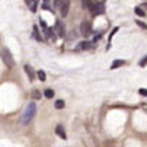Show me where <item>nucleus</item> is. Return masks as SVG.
Wrapping results in <instances>:
<instances>
[{
    "mask_svg": "<svg viewBox=\"0 0 147 147\" xmlns=\"http://www.w3.org/2000/svg\"><path fill=\"white\" fill-rule=\"evenodd\" d=\"M55 108H57V109H61V108H64V100L58 99V100L55 102Z\"/></svg>",
    "mask_w": 147,
    "mask_h": 147,
    "instance_id": "nucleus-13",
    "label": "nucleus"
},
{
    "mask_svg": "<svg viewBox=\"0 0 147 147\" xmlns=\"http://www.w3.org/2000/svg\"><path fill=\"white\" fill-rule=\"evenodd\" d=\"M55 133H57V136H60L63 140H66V138H67L66 131H64V128H63L61 125H57V127H55Z\"/></svg>",
    "mask_w": 147,
    "mask_h": 147,
    "instance_id": "nucleus-7",
    "label": "nucleus"
},
{
    "mask_svg": "<svg viewBox=\"0 0 147 147\" xmlns=\"http://www.w3.org/2000/svg\"><path fill=\"white\" fill-rule=\"evenodd\" d=\"M80 34L83 36H89L92 34V24L88 22V20H85V22L80 24Z\"/></svg>",
    "mask_w": 147,
    "mask_h": 147,
    "instance_id": "nucleus-3",
    "label": "nucleus"
},
{
    "mask_svg": "<svg viewBox=\"0 0 147 147\" xmlns=\"http://www.w3.org/2000/svg\"><path fill=\"white\" fill-rule=\"evenodd\" d=\"M82 5H83V7H85V9H88L90 12H95V9H96V6L93 5L92 0H82Z\"/></svg>",
    "mask_w": 147,
    "mask_h": 147,
    "instance_id": "nucleus-6",
    "label": "nucleus"
},
{
    "mask_svg": "<svg viewBox=\"0 0 147 147\" xmlns=\"http://www.w3.org/2000/svg\"><path fill=\"white\" fill-rule=\"evenodd\" d=\"M140 66L141 67H144V66H147V57H144L141 61H140Z\"/></svg>",
    "mask_w": 147,
    "mask_h": 147,
    "instance_id": "nucleus-18",
    "label": "nucleus"
},
{
    "mask_svg": "<svg viewBox=\"0 0 147 147\" xmlns=\"http://www.w3.org/2000/svg\"><path fill=\"white\" fill-rule=\"evenodd\" d=\"M79 45H80V50H88V48H90V42H88V41H83V42H80Z\"/></svg>",
    "mask_w": 147,
    "mask_h": 147,
    "instance_id": "nucleus-11",
    "label": "nucleus"
},
{
    "mask_svg": "<svg viewBox=\"0 0 147 147\" xmlns=\"http://www.w3.org/2000/svg\"><path fill=\"white\" fill-rule=\"evenodd\" d=\"M44 96L48 98V99H51V98L54 96V90H53V89H47V90L44 92Z\"/></svg>",
    "mask_w": 147,
    "mask_h": 147,
    "instance_id": "nucleus-12",
    "label": "nucleus"
},
{
    "mask_svg": "<svg viewBox=\"0 0 147 147\" xmlns=\"http://www.w3.org/2000/svg\"><path fill=\"white\" fill-rule=\"evenodd\" d=\"M28 7L32 10V12H36V6H38V0H25Z\"/></svg>",
    "mask_w": 147,
    "mask_h": 147,
    "instance_id": "nucleus-8",
    "label": "nucleus"
},
{
    "mask_svg": "<svg viewBox=\"0 0 147 147\" xmlns=\"http://www.w3.org/2000/svg\"><path fill=\"white\" fill-rule=\"evenodd\" d=\"M38 79H39L41 82H45V73H44L42 70H39V71H38Z\"/></svg>",
    "mask_w": 147,
    "mask_h": 147,
    "instance_id": "nucleus-14",
    "label": "nucleus"
},
{
    "mask_svg": "<svg viewBox=\"0 0 147 147\" xmlns=\"http://www.w3.org/2000/svg\"><path fill=\"white\" fill-rule=\"evenodd\" d=\"M32 98H34V99H39V98H41V92L35 89V90L32 92Z\"/></svg>",
    "mask_w": 147,
    "mask_h": 147,
    "instance_id": "nucleus-17",
    "label": "nucleus"
},
{
    "mask_svg": "<svg viewBox=\"0 0 147 147\" xmlns=\"http://www.w3.org/2000/svg\"><path fill=\"white\" fill-rule=\"evenodd\" d=\"M138 92H140V95H143V96H147V89H144V88H141V89H140Z\"/></svg>",
    "mask_w": 147,
    "mask_h": 147,
    "instance_id": "nucleus-20",
    "label": "nucleus"
},
{
    "mask_svg": "<svg viewBox=\"0 0 147 147\" xmlns=\"http://www.w3.org/2000/svg\"><path fill=\"white\" fill-rule=\"evenodd\" d=\"M60 13L63 18H66L69 15V9H70V0H63V2L60 3Z\"/></svg>",
    "mask_w": 147,
    "mask_h": 147,
    "instance_id": "nucleus-4",
    "label": "nucleus"
},
{
    "mask_svg": "<svg viewBox=\"0 0 147 147\" xmlns=\"http://www.w3.org/2000/svg\"><path fill=\"white\" fill-rule=\"evenodd\" d=\"M136 13H137L138 16H141V18L146 16V13H144V10H141V7H136Z\"/></svg>",
    "mask_w": 147,
    "mask_h": 147,
    "instance_id": "nucleus-16",
    "label": "nucleus"
},
{
    "mask_svg": "<svg viewBox=\"0 0 147 147\" xmlns=\"http://www.w3.org/2000/svg\"><path fill=\"white\" fill-rule=\"evenodd\" d=\"M25 71H26V74H28V77H29V80H34L35 79V74H34V70H32V67L31 66H25Z\"/></svg>",
    "mask_w": 147,
    "mask_h": 147,
    "instance_id": "nucleus-9",
    "label": "nucleus"
},
{
    "mask_svg": "<svg viewBox=\"0 0 147 147\" xmlns=\"http://www.w3.org/2000/svg\"><path fill=\"white\" fill-rule=\"evenodd\" d=\"M35 114H36V105L35 103H28V107H26V109H25V112L22 115V124L28 125L32 121Z\"/></svg>",
    "mask_w": 147,
    "mask_h": 147,
    "instance_id": "nucleus-1",
    "label": "nucleus"
},
{
    "mask_svg": "<svg viewBox=\"0 0 147 147\" xmlns=\"http://www.w3.org/2000/svg\"><path fill=\"white\" fill-rule=\"evenodd\" d=\"M124 64H125V61H124V60H115V61L112 63L111 69L114 70V69H118V67H121V66H124Z\"/></svg>",
    "mask_w": 147,
    "mask_h": 147,
    "instance_id": "nucleus-10",
    "label": "nucleus"
},
{
    "mask_svg": "<svg viewBox=\"0 0 147 147\" xmlns=\"http://www.w3.org/2000/svg\"><path fill=\"white\" fill-rule=\"evenodd\" d=\"M55 32H57V35L60 38H63V36L66 35V26H64V24H63V22H60V20L55 24Z\"/></svg>",
    "mask_w": 147,
    "mask_h": 147,
    "instance_id": "nucleus-5",
    "label": "nucleus"
},
{
    "mask_svg": "<svg viewBox=\"0 0 147 147\" xmlns=\"http://www.w3.org/2000/svg\"><path fill=\"white\" fill-rule=\"evenodd\" d=\"M45 2H47V0H45Z\"/></svg>",
    "mask_w": 147,
    "mask_h": 147,
    "instance_id": "nucleus-21",
    "label": "nucleus"
},
{
    "mask_svg": "<svg viewBox=\"0 0 147 147\" xmlns=\"http://www.w3.org/2000/svg\"><path fill=\"white\" fill-rule=\"evenodd\" d=\"M2 60H3V63H5L9 69H13L15 61H13V57H12V54H10V51H9L7 48H3V50H2Z\"/></svg>",
    "mask_w": 147,
    "mask_h": 147,
    "instance_id": "nucleus-2",
    "label": "nucleus"
},
{
    "mask_svg": "<svg viewBox=\"0 0 147 147\" xmlns=\"http://www.w3.org/2000/svg\"><path fill=\"white\" fill-rule=\"evenodd\" d=\"M136 22H137V25H138V26H141V28H144V29H147V25H146L144 22H140V20H136Z\"/></svg>",
    "mask_w": 147,
    "mask_h": 147,
    "instance_id": "nucleus-19",
    "label": "nucleus"
},
{
    "mask_svg": "<svg viewBox=\"0 0 147 147\" xmlns=\"http://www.w3.org/2000/svg\"><path fill=\"white\" fill-rule=\"evenodd\" d=\"M34 34H35V39H36V41H42L41 35L38 34V28H36V26H34Z\"/></svg>",
    "mask_w": 147,
    "mask_h": 147,
    "instance_id": "nucleus-15",
    "label": "nucleus"
}]
</instances>
